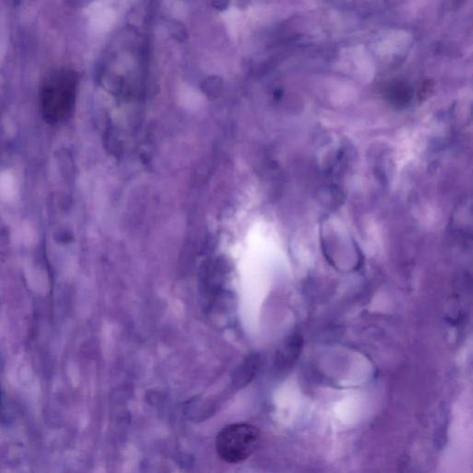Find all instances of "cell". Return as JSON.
<instances>
[{
  "label": "cell",
  "instance_id": "obj_2",
  "mask_svg": "<svg viewBox=\"0 0 473 473\" xmlns=\"http://www.w3.org/2000/svg\"><path fill=\"white\" fill-rule=\"evenodd\" d=\"M260 432L249 423L226 426L218 434L215 448L218 456L228 463H239L250 458L255 451Z\"/></svg>",
  "mask_w": 473,
  "mask_h": 473
},
{
  "label": "cell",
  "instance_id": "obj_1",
  "mask_svg": "<svg viewBox=\"0 0 473 473\" xmlns=\"http://www.w3.org/2000/svg\"><path fill=\"white\" fill-rule=\"evenodd\" d=\"M76 97V81L73 75L55 76L44 86L42 114L49 124H59L72 113Z\"/></svg>",
  "mask_w": 473,
  "mask_h": 473
}]
</instances>
